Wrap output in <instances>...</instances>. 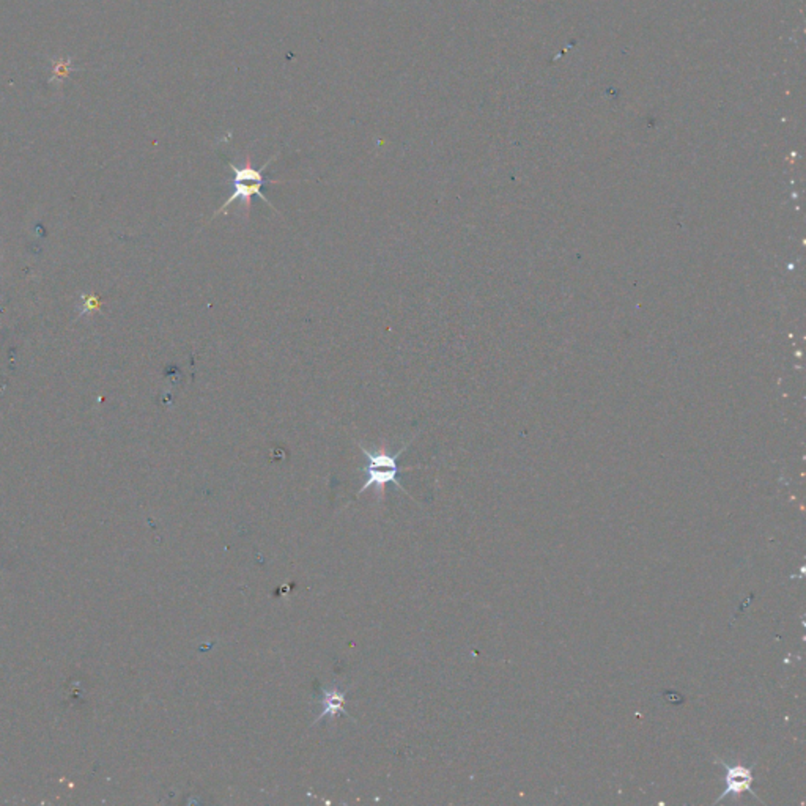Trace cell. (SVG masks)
Returning a JSON list of instances; mask_svg holds the SVG:
<instances>
[{"label":"cell","instance_id":"cell-3","mask_svg":"<svg viewBox=\"0 0 806 806\" xmlns=\"http://www.w3.org/2000/svg\"><path fill=\"white\" fill-rule=\"evenodd\" d=\"M727 775H726V784L727 788L725 790V794L721 795L718 800H723L725 797L727 795H734L737 797L740 795L742 792H749L753 797H756L754 792L752 790V783H753V773L752 770L747 768V767H727Z\"/></svg>","mask_w":806,"mask_h":806},{"label":"cell","instance_id":"cell-2","mask_svg":"<svg viewBox=\"0 0 806 806\" xmlns=\"http://www.w3.org/2000/svg\"><path fill=\"white\" fill-rule=\"evenodd\" d=\"M229 185L232 186V192H230L227 200L222 203L221 208L216 209V213L212 216V221L214 219L216 216L227 213V208H229L230 205H232L234 202H236V200H241L243 205L246 207V208H244V209H246V219H249L251 208H252V197H254V195H258V197H260L262 200H265L266 203H268V205L277 213V209L275 208V205H272V203H271L268 199H266L265 195H263V192H262V188H263L266 183H254V181H244V180H241V181H232V180H229Z\"/></svg>","mask_w":806,"mask_h":806},{"label":"cell","instance_id":"cell-4","mask_svg":"<svg viewBox=\"0 0 806 806\" xmlns=\"http://www.w3.org/2000/svg\"><path fill=\"white\" fill-rule=\"evenodd\" d=\"M345 703H347L345 693L339 690L338 686H331V689L321 690V706H323V710L318 713V717L315 718L312 726L315 723H318V721L325 720L326 717H331V718L338 717L339 713H343L348 717Z\"/></svg>","mask_w":806,"mask_h":806},{"label":"cell","instance_id":"cell-5","mask_svg":"<svg viewBox=\"0 0 806 806\" xmlns=\"http://www.w3.org/2000/svg\"><path fill=\"white\" fill-rule=\"evenodd\" d=\"M82 299H84V303H86V304H84V312L96 311L98 306H100V299H98V298L93 297V295L82 297Z\"/></svg>","mask_w":806,"mask_h":806},{"label":"cell","instance_id":"cell-1","mask_svg":"<svg viewBox=\"0 0 806 806\" xmlns=\"http://www.w3.org/2000/svg\"><path fill=\"white\" fill-rule=\"evenodd\" d=\"M410 444H411V441L410 443H406L397 454H389L388 447L384 443L380 446V449H378L376 452L369 451L361 443H357V446H359V449L362 451V454L366 455L367 465L364 466V473H366V482H364V485L357 490L356 496L362 495L364 492H367L369 488L374 487V488H376L378 496L381 497L384 493L383 490L386 488L388 483H392V485L401 488L405 495H410L403 488L401 480H398V474L411 471V469H416V466L398 468V465H397L398 457H401V455L406 451V447H408Z\"/></svg>","mask_w":806,"mask_h":806}]
</instances>
